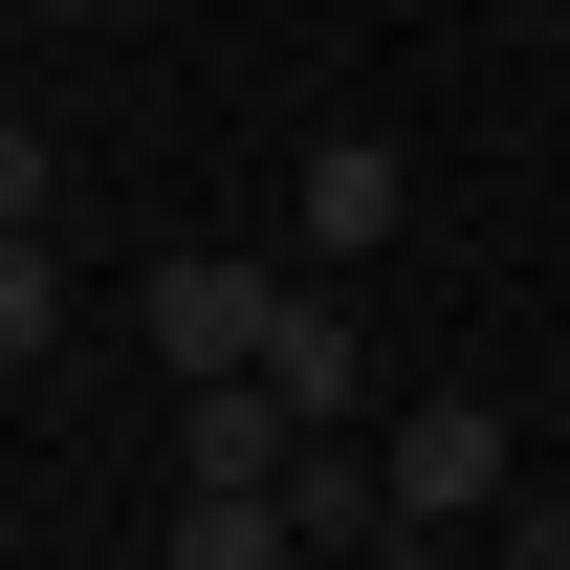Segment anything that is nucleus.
Returning <instances> with one entry per match:
<instances>
[{
	"mask_svg": "<svg viewBox=\"0 0 570 570\" xmlns=\"http://www.w3.org/2000/svg\"><path fill=\"white\" fill-rule=\"evenodd\" d=\"M373 461H395V527H461V504H504V417H483V395H417Z\"/></svg>",
	"mask_w": 570,
	"mask_h": 570,
	"instance_id": "obj_2",
	"label": "nucleus"
},
{
	"mask_svg": "<svg viewBox=\"0 0 570 570\" xmlns=\"http://www.w3.org/2000/svg\"><path fill=\"white\" fill-rule=\"evenodd\" d=\"M285 461H307V417H285L264 373H198V395H176V483H264L285 504Z\"/></svg>",
	"mask_w": 570,
	"mask_h": 570,
	"instance_id": "obj_3",
	"label": "nucleus"
},
{
	"mask_svg": "<svg viewBox=\"0 0 570 570\" xmlns=\"http://www.w3.org/2000/svg\"><path fill=\"white\" fill-rule=\"evenodd\" d=\"M45 330H67V264H45V242H0V373L45 352Z\"/></svg>",
	"mask_w": 570,
	"mask_h": 570,
	"instance_id": "obj_8",
	"label": "nucleus"
},
{
	"mask_svg": "<svg viewBox=\"0 0 570 570\" xmlns=\"http://www.w3.org/2000/svg\"><path fill=\"white\" fill-rule=\"evenodd\" d=\"M264 395L307 439H352V307H330V285H285V330H264Z\"/></svg>",
	"mask_w": 570,
	"mask_h": 570,
	"instance_id": "obj_5",
	"label": "nucleus"
},
{
	"mask_svg": "<svg viewBox=\"0 0 570 570\" xmlns=\"http://www.w3.org/2000/svg\"><path fill=\"white\" fill-rule=\"evenodd\" d=\"M45 219H67V154H45L22 110H0V242H45Z\"/></svg>",
	"mask_w": 570,
	"mask_h": 570,
	"instance_id": "obj_9",
	"label": "nucleus"
},
{
	"mask_svg": "<svg viewBox=\"0 0 570 570\" xmlns=\"http://www.w3.org/2000/svg\"><path fill=\"white\" fill-rule=\"evenodd\" d=\"M395 219H417V176H395V132H330V154H307V242H330V264H373Z\"/></svg>",
	"mask_w": 570,
	"mask_h": 570,
	"instance_id": "obj_4",
	"label": "nucleus"
},
{
	"mask_svg": "<svg viewBox=\"0 0 570 570\" xmlns=\"http://www.w3.org/2000/svg\"><path fill=\"white\" fill-rule=\"evenodd\" d=\"M285 549H395V461L307 439V461H285Z\"/></svg>",
	"mask_w": 570,
	"mask_h": 570,
	"instance_id": "obj_6",
	"label": "nucleus"
},
{
	"mask_svg": "<svg viewBox=\"0 0 570 570\" xmlns=\"http://www.w3.org/2000/svg\"><path fill=\"white\" fill-rule=\"evenodd\" d=\"M504 570H570V527H504Z\"/></svg>",
	"mask_w": 570,
	"mask_h": 570,
	"instance_id": "obj_10",
	"label": "nucleus"
},
{
	"mask_svg": "<svg viewBox=\"0 0 570 570\" xmlns=\"http://www.w3.org/2000/svg\"><path fill=\"white\" fill-rule=\"evenodd\" d=\"M264 330H285V264H154V352H176V395H198V373H264Z\"/></svg>",
	"mask_w": 570,
	"mask_h": 570,
	"instance_id": "obj_1",
	"label": "nucleus"
},
{
	"mask_svg": "<svg viewBox=\"0 0 570 570\" xmlns=\"http://www.w3.org/2000/svg\"><path fill=\"white\" fill-rule=\"evenodd\" d=\"M154 570H285V504L264 483H176V549Z\"/></svg>",
	"mask_w": 570,
	"mask_h": 570,
	"instance_id": "obj_7",
	"label": "nucleus"
}]
</instances>
